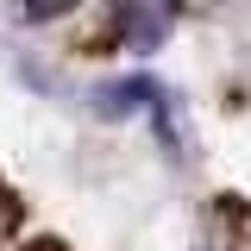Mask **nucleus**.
I'll list each match as a JSON object with an SVG mask.
<instances>
[{"instance_id": "obj_1", "label": "nucleus", "mask_w": 251, "mask_h": 251, "mask_svg": "<svg viewBox=\"0 0 251 251\" xmlns=\"http://www.w3.org/2000/svg\"><path fill=\"white\" fill-rule=\"evenodd\" d=\"M176 6L182 0H120L113 6V25H120V38L132 50H157L170 38V25H176Z\"/></svg>"}, {"instance_id": "obj_2", "label": "nucleus", "mask_w": 251, "mask_h": 251, "mask_svg": "<svg viewBox=\"0 0 251 251\" xmlns=\"http://www.w3.org/2000/svg\"><path fill=\"white\" fill-rule=\"evenodd\" d=\"M75 0H25V13L31 19H57V13H69Z\"/></svg>"}]
</instances>
